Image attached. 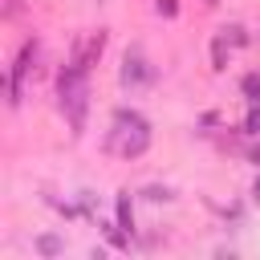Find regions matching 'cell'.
I'll return each instance as SVG.
<instances>
[{
  "label": "cell",
  "mask_w": 260,
  "mask_h": 260,
  "mask_svg": "<svg viewBox=\"0 0 260 260\" xmlns=\"http://www.w3.org/2000/svg\"><path fill=\"white\" fill-rule=\"evenodd\" d=\"M219 37H223V41H228V45H232V49H244V45H248V41H252V37H248V28H244V24H223V28H219Z\"/></svg>",
  "instance_id": "8"
},
{
  "label": "cell",
  "mask_w": 260,
  "mask_h": 260,
  "mask_svg": "<svg viewBox=\"0 0 260 260\" xmlns=\"http://www.w3.org/2000/svg\"><path fill=\"white\" fill-rule=\"evenodd\" d=\"M114 223L134 236V203H130V191H118L114 195Z\"/></svg>",
  "instance_id": "6"
},
{
  "label": "cell",
  "mask_w": 260,
  "mask_h": 260,
  "mask_svg": "<svg viewBox=\"0 0 260 260\" xmlns=\"http://www.w3.org/2000/svg\"><path fill=\"white\" fill-rule=\"evenodd\" d=\"M203 4H207V8H215V4H219V0H203Z\"/></svg>",
  "instance_id": "16"
},
{
  "label": "cell",
  "mask_w": 260,
  "mask_h": 260,
  "mask_svg": "<svg viewBox=\"0 0 260 260\" xmlns=\"http://www.w3.org/2000/svg\"><path fill=\"white\" fill-rule=\"evenodd\" d=\"M37 53H41V45H37V37H28V41L20 45V53L12 57V69H8V106H12V110H16L20 98H24V77H28L32 61H37Z\"/></svg>",
  "instance_id": "4"
},
{
  "label": "cell",
  "mask_w": 260,
  "mask_h": 260,
  "mask_svg": "<svg viewBox=\"0 0 260 260\" xmlns=\"http://www.w3.org/2000/svg\"><path fill=\"white\" fill-rule=\"evenodd\" d=\"M106 150L118 154V158H138L150 150V122L130 110V106H118L114 118H110V134H106Z\"/></svg>",
  "instance_id": "1"
},
{
  "label": "cell",
  "mask_w": 260,
  "mask_h": 260,
  "mask_svg": "<svg viewBox=\"0 0 260 260\" xmlns=\"http://www.w3.org/2000/svg\"><path fill=\"white\" fill-rule=\"evenodd\" d=\"M228 49H232V45L215 32V41H211V69H215V73H223V69H228Z\"/></svg>",
  "instance_id": "9"
},
{
  "label": "cell",
  "mask_w": 260,
  "mask_h": 260,
  "mask_svg": "<svg viewBox=\"0 0 260 260\" xmlns=\"http://www.w3.org/2000/svg\"><path fill=\"white\" fill-rule=\"evenodd\" d=\"M158 77V69L150 65V57L142 53V45H130L126 53H122V69H118V81H122V89H138V85H150Z\"/></svg>",
  "instance_id": "3"
},
{
  "label": "cell",
  "mask_w": 260,
  "mask_h": 260,
  "mask_svg": "<svg viewBox=\"0 0 260 260\" xmlns=\"http://www.w3.org/2000/svg\"><path fill=\"white\" fill-rule=\"evenodd\" d=\"M49 203H53V207H57L65 219H73V215H77V207H73V203H61V199H49Z\"/></svg>",
  "instance_id": "14"
},
{
  "label": "cell",
  "mask_w": 260,
  "mask_h": 260,
  "mask_svg": "<svg viewBox=\"0 0 260 260\" xmlns=\"http://www.w3.org/2000/svg\"><path fill=\"white\" fill-rule=\"evenodd\" d=\"M142 199H150V203H171V199H175V191H171V187L150 183V187H142Z\"/></svg>",
  "instance_id": "11"
},
{
  "label": "cell",
  "mask_w": 260,
  "mask_h": 260,
  "mask_svg": "<svg viewBox=\"0 0 260 260\" xmlns=\"http://www.w3.org/2000/svg\"><path fill=\"white\" fill-rule=\"evenodd\" d=\"M154 12L167 16V20H175L179 16V0H154Z\"/></svg>",
  "instance_id": "13"
},
{
  "label": "cell",
  "mask_w": 260,
  "mask_h": 260,
  "mask_svg": "<svg viewBox=\"0 0 260 260\" xmlns=\"http://www.w3.org/2000/svg\"><path fill=\"white\" fill-rule=\"evenodd\" d=\"M252 199H256V203H260V175H256V179H252Z\"/></svg>",
  "instance_id": "15"
},
{
  "label": "cell",
  "mask_w": 260,
  "mask_h": 260,
  "mask_svg": "<svg viewBox=\"0 0 260 260\" xmlns=\"http://www.w3.org/2000/svg\"><path fill=\"white\" fill-rule=\"evenodd\" d=\"M240 93L248 98V106H260V73H244L240 77Z\"/></svg>",
  "instance_id": "10"
},
{
  "label": "cell",
  "mask_w": 260,
  "mask_h": 260,
  "mask_svg": "<svg viewBox=\"0 0 260 260\" xmlns=\"http://www.w3.org/2000/svg\"><path fill=\"white\" fill-rule=\"evenodd\" d=\"M244 134H252V138L260 134V106H252V110H248V118H244Z\"/></svg>",
  "instance_id": "12"
},
{
  "label": "cell",
  "mask_w": 260,
  "mask_h": 260,
  "mask_svg": "<svg viewBox=\"0 0 260 260\" xmlns=\"http://www.w3.org/2000/svg\"><path fill=\"white\" fill-rule=\"evenodd\" d=\"M57 106L69 118L73 138H81L85 122H89V73H81L73 65H61V73H57Z\"/></svg>",
  "instance_id": "2"
},
{
  "label": "cell",
  "mask_w": 260,
  "mask_h": 260,
  "mask_svg": "<svg viewBox=\"0 0 260 260\" xmlns=\"http://www.w3.org/2000/svg\"><path fill=\"white\" fill-rule=\"evenodd\" d=\"M106 41H110V28H98V32H89V37H77V41H73V53H69V61H65V65H73V69L89 73V69L102 61Z\"/></svg>",
  "instance_id": "5"
},
{
  "label": "cell",
  "mask_w": 260,
  "mask_h": 260,
  "mask_svg": "<svg viewBox=\"0 0 260 260\" xmlns=\"http://www.w3.org/2000/svg\"><path fill=\"white\" fill-rule=\"evenodd\" d=\"M32 252L45 256V260H53V256L65 252V236H57V232H41V236L32 240Z\"/></svg>",
  "instance_id": "7"
}]
</instances>
